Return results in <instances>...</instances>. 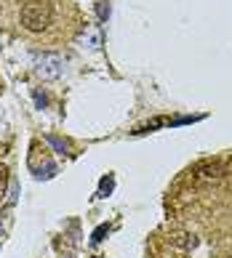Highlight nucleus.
<instances>
[{
    "mask_svg": "<svg viewBox=\"0 0 232 258\" xmlns=\"http://www.w3.org/2000/svg\"><path fill=\"white\" fill-rule=\"evenodd\" d=\"M48 141H51V144H54L56 149H59V152H64V149H67V144H64L62 139H56V136H48Z\"/></svg>",
    "mask_w": 232,
    "mask_h": 258,
    "instance_id": "nucleus-4",
    "label": "nucleus"
},
{
    "mask_svg": "<svg viewBox=\"0 0 232 258\" xmlns=\"http://www.w3.org/2000/svg\"><path fill=\"white\" fill-rule=\"evenodd\" d=\"M16 24L30 40L59 43L80 30V14L72 0H22Z\"/></svg>",
    "mask_w": 232,
    "mask_h": 258,
    "instance_id": "nucleus-1",
    "label": "nucleus"
},
{
    "mask_svg": "<svg viewBox=\"0 0 232 258\" xmlns=\"http://www.w3.org/2000/svg\"><path fill=\"white\" fill-rule=\"evenodd\" d=\"M6 189H8V168L0 165V203H3V197H6Z\"/></svg>",
    "mask_w": 232,
    "mask_h": 258,
    "instance_id": "nucleus-3",
    "label": "nucleus"
},
{
    "mask_svg": "<svg viewBox=\"0 0 232 258\" xmlns=\"http://www.w3.org/2000/svg\"><path fill=\"white\" fill-rule=\"evenodd\" d=\"M35 61H37V72H40L43 78H59L62 75L64 61H62L59 53H37Z\"/></svg>",
    "mask_w": 232,
    "mask_h": 258,
    "instance_id": "nucleus-2",
    "label": "nucleus"
}]
</instances>
